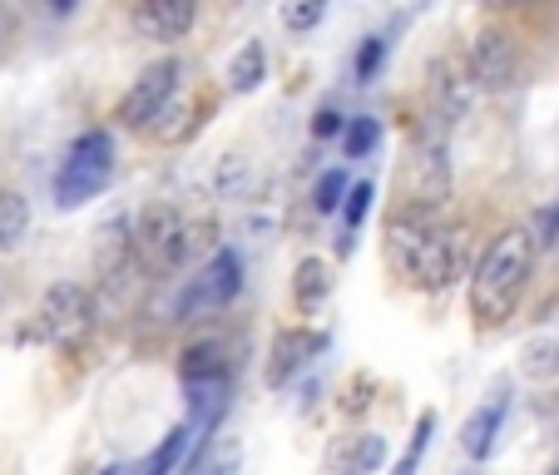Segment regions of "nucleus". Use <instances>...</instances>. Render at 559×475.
I'll return each instance as SVG.
<instances>
[{
    "label": "nucleus",
    "instance_id": "f257e3e1",
    "mask_svg": "<svg viewBox=\"0 0 559 475\" xmlns=\"http://www.w3.org/2000/svg\"><path fill=\"white\" fill-rule=\"evenodd\" d=\"M465 238L471 233L455 218H445L441 209H412V203H402L386 223L391 263L421 293H445L465 273Z\"/></svg>",
    "mask_w": 559,
    "mask_h": 475
},
{
    "label": "nucleus",
    "instance_id": "f03ea898",
    "mask_svg": "<svg viewBox=\"0 0 559 475\" xmlns=\"http://www.w3.org/2000/svg\"><path fill=\"white\" fill-rule=\"evenodd\" d=\"M535 233L530 228H506L490 238V248L480 253V263L471 268V312L480 328H500L510 322L530 287V273H535Z\"/></svg>",
    "mask_w": 559,
    "mask_h": 475
},
{
    "label": "nucleus",
    "instance_id": "7ed1b4c3",
    "mask_svg": "<svg viewBox=\"0 0 559 475\" xmlns=\"http://www.w3.org/2000/svg\"><path fill=\"white\" fill-rule=\"evenodd\" d=\"M209 233H213V223H193V218H183L179 209H169V203H154V209H144V218H139L134 253L144 258V268H154V273H179V268H189L193 258L213 244Z\"/></svg>",
    "mask_w": 559,
    "mask_h": 475
},
{
    "label": "nucleus",
    "instance_id": "20e7f679",
    "mask_svg": "<svg viewBox=\"0 0 559 475\" xmlns=\"http://www.w3.org/2000/svg\"><path fill=\"white\" fill-rule=\"evenodd\" d=\"M109 183H115V134L109 129H85L64 149L60 169H55V209H85Z\"/></svg>",
    "mask_w": 559,
    "mask_h": 475
},
{
    "label": "nucleus",
    "instance_id": "39448f33",
    "mask_svg": "<svg viewBox=\"0 0 559 475\" xmlns=\"http://www.w3.org/2000/svg\"><path fill=\"white\" fill-rule=\"evenodd\" d=\"M179 95H183V60L164 55V60H154V64H144V70H139V80L124 90V99H119L115 119L124 129H134V134H148V129H154V119L164 115V109H169Z\"/></svg>",
    "mask_w": 559,
    "mask_h": 475
},
{
    "label": "nucleus",
    "instance_id": "423d86ee",
    "mask_svg": "<svg viewBox=\"0 0 559 475\" xmlns=\"http://www.w3.org/2000/svg\"><path fill=\"white\" fill-rule=\"evenodd\" d=\"M238 293H243V258L233 253V248H213L203 273L189 277V287H183L179 302H174V322H199V317L228 307Z\"/></svg>",
    "mask_w": 559,
    "mask_h": 475
},
{
    "label": "nucleus",
    "instance_id": "0eeeda50",
    "mask_svg": "<svg viewBox=\"0 0 559 475\" xmlns=\"http://www.w3.org/2000/svg\"><path fill=\"white\" fill-rule=\"evenodd\" d=\"M90 317H95V293L85 283L64 277V283L45 287L40 307H35V332L50 347H74L90 332Z\"/></svg>",
    "mask_w": 559,
    "mask_h": 475
},
{
    "label": "nucleus",
    "instance_id": "6e6552de",
    "mask_svg": "<svg viewBox=\"0 0 559 475\" xmlns=\"http://www.w3.org/2000/svg\"><path fill=\"white\" fill-rule=\"evenodd\" d=\"M465 74H471L475 95H506L520 80V45L506 25H480L465 50Z\"/></svg>",
    "mask_w": 559,
    "mask_h": 475
},
{
    "label": "nucleus",
    "instance_id": "1a4fd4ad",
    "mask_svg": "<svg viewBox=\"0 0 559 475\" xmlns=\"http://www.w3.org/2000/svg\"><path fill=\"white\" fill-rule=\"evenodd\" d=\"M451 193V158H445V139L436 129H421L412 144V164H406V203L412 209H441Z\"/></svg>",
    "mask_w": 559,
    "mask_h": 475
},
{
    "label": "nucleus",
    "instance_id": "9d476101",
    "mask_svg": "<svg viewBox=\"0 0 559 475\" xmlns=\"http://www.w3.org/2000/svg\"><path fill=\"white\" fill-rule=\"evenodd\" d=\"M328 352V332L317 328H277L273 342H267V367H263V381L273 391L293 387L317 357Z\"/></svg>",
    "mask_w": 559,
    "mask_h": 475
},
{
    "label": "nucleus",
    "instance_id": "9b49d317",
    "mask_svg": "<svg viewBox=\"0 0 559 475\" xmlns=\"http://www.w3.org/2000/svg\"><path fill=\"white\" fill-rule=\"evenodd\" d=\"M129 21H134V31L144 35V40L174 45V40H183V35L193 31L199 5H193V0H139L134 11H129Z\"/></svg>",
    "mask_w": 559,
    "mask_h": 475
},
{
    "label": "nucleus",
    "instance_id": "f8f14e48",
    "mask_svg": "<svg viewBox=\"0 0 559 475\" xmlns=\"http://www.w3.org/2000/svg\"><path fill=\"white\" fill-rule=\"evenodd\" d=\"M386 465V436L377 431H357V436H337L328 451V471L332 475H377Z\"/></svg>",
    "mask_w": 559,
    "mask_h": 475
},
{
    "label": "nucleus",
    "instance_id": "ddd939ff",
    "mask_svg": "<svg viewBox=\"0 0 559 475\" xmlns=\"http://www.w3.org/2000/svg\"><path fill=\"white\" fill-rule=\"evenodd\" d=\"M506 416H510V396H506V391H496L486 406H475V412L465 416L461 451L471 455V461H486V455L496 451V436H500V426H506Z\"/></svg>",
    "mask_w": 559,
    "mask_h": 475
},
{
    "label": "nucleus",
    "instance_id": "4468645a",
    "mask_svg": "<svg viewBox=\"0 0 559 475\" xmlns=\"http://www.w3.org/2000/svg\"><path fill=\"white\" fill-rule=\"evenodd\" d=\"M431 95H436V109H441L445 124H455V119H465V109L475 105V85L471 74H465L461 60H441L431 70Z\"/></svg>",
    "mask_w": 559,
    "mask_h": 475
},
{
    "label": "nucleus",
    "instance_id": "2eb2a0df",
    "mask_svg": "<svg viewBox=\"0 0 559 475\" xmlns=\"http://www.w3.org/2000/svg\"><path fill=\"white\" fill-rule=\"evenodd\" d=\"M555 371H559V312H549L520 347V377L549 381Z\"/></svg>",
    "mask_w": 559,
    "mask_h": 475
},
{
    "label": "nucleus",
    "instance_id": "dca6fc26",
    "mask_svg": "<svg viewBox=\"0 0 559 475\" xmlns=\"http://www.w3.org/2000/svg\"><path fill=\"white\" fill-rule=\"evenodd\" d=\"M328 297H332V263L328 258H317V253H307L302 263L293 268V307H297V317H317Z\"/></svg>",
    "mask_w": 559,
    "mask_h": 475
},
{
    "label": "nucleus",
    "instance_id": "f3484780",
    "mask_svg": "<svg viewBox=\"0 0 559 475\" xmlns=\"http://www.w3.org/2000/svg\"><path fill=\"white\" fill-rule=\"evenodd\" d=\"M228 377V357H223V342L218 337H203L183 352L179 361V381L183 387H199V381H223Z\"/></svg>",
    "mask_w": 559,
    "mask_h": 475
},
{
    "label": "nucleus",
    "instance_id": "a211bd4d",
    "mask_svg": "<svg viewBox=\"0 0 559 475\" xmlns=\"http://www.w3.org/2000/svg\"><path fill=\"white\" fill-rule=\"evenodd\" d=\"M189 446H193V426H189V421L169 426V431H164V441H158L154 451L139 461V475H179V465H183V455H189Z\"/></svg>",
    "mask_w": 559,
    "mask_h": 475
},
{
    "label": "nucleus",
    "instance_id": "6ab92c4d",
    "mask_svg": "<svg viewBox=\"0 0 559 475\" xmlns=\"http://www.w3.org/2000/svg\"><path fill=\"white\" fill-rule=\"evenodd\" d=\"M31 233V199L21 189H0V253H15Z\"/></svg>",
    "mask_w": 559,
    "mask_h": 475
},
{
    "label": "nucleus",
    "instance_id": "aec40b11",
    "mask_svg": "<svg viewBox=\"0 0 559 475\" xmlns=\"http://www.w3.org/2000/svg\"><path fill=\"white\" fill-rule=\"evenodd\" d=\"M263 80H267V50H263V40H243V50L233 55V64H228V90H238V95H253Z\"/></svg>",
    "mask_w": 559,
    "mask_h": 475
},
{
    "label": "nucleus",
    "instance_id": "412c9836",
    "mask_svg": "<svg viewBox=\"0 0 559 475\" xmlns=\"http://www.w3.org/2000/svg\"><path fill=\"white\" fill-rule=\"evenodd\" d=\"M248 189H253L248 158L243 154H223L218 169H213V193H218V199H248Z\"/></svg>",
    "mask_w": 559,
    "mask_h": 475
},
{
    "label": "nucleus",
    "instance_id": "4be33fe9",
    "mask_svg": "<svg viewBox=\"0 0 559 475\" xmlns=\"http://www.w3.org/2000/svg\"><path fill=\"white\" fill-rule=\"evenodd\" d=\"M342 149H347V158H371L381 149V119L377 115L347 119V129H342Z\"/></svg>",
    "mask_w": 559,
    "mask_h": 475
},
{
    "label": "nucleus",
    "instance_id": "5701e85b",
    "mask_svg": "<svg viewBox=\"0 0 559 475\" xmlns=\"http://www.w3.org/2000/svg\"><path fill=\"white\" fill-rule=\"evenodd\" d=\"M431 436H436V412H421L416 416V431H412V441H406V455L396 465H391V475H416L421 471V461H426V446H431Z\"/></svg>",
    "mask_w": 559,
    "mask_h": 475
},
{
    "label": "nucleus",
    "instance_id": "b1692460",
    "mask_svg": "<svg viewBox=\"0 0 559 475\" xmlns=\"http://www.w3.org/2000/svg\"><path fill=\"white\" fill-rule=\"evenodd\" d=\"M381 64H386V40H381V35H361L357 55H352V80H357V85H371L381 74Z\"/></svg>",
    "mask_w": 559,
    "mask_h": 475
},
{
    "label": "nucleus",
    "instance_id": "393cba45",
    "mask_svg": "<svg viewBox=\"0 0 559 475\" xmlns=\"http://www.w3.org/2000/svg\"><path fill=\"white\" fill-rule=\"evenodd\" d=\"M347 189H352V174L347 169H322V179H317V189H312L317 213H342Z\"/></svg>",
    "mask_w": 559,
    "mask_h": 475
},
{
    "label": "nucleus",
    "instance_id": "a878e982",
    "mask_svg": "<svg viewBox=\"0 0 559 475\" xmlns=\"http://www.w3.org/2000/svg\"><path fill=\"white\" fill-rule=\"evenodd\" d=\"M277 21H283V31L307 35V31H317V25L328 21V0H297V5H283Z\"/></svg>",
    "mask_w": 559,
    "mask_h": 475
},
{
    "label": "nucleus",
    "instance_id": "bb28decb",
    "mask_svg": "<svg viewBox=\"0 0 559 475\" xmlns=\"http://www.w3.org/2000/svg\"><path fill=\"white\" fill-rule=\"evenodd\" d=\"M371 203H377V183H371V179H361V183H352V189H347V199H342V223H347V238L361 228V223H367Z\"/></svg>",
    "mask_w": 559,
    "mask_h": 475
},
{
    "label": "nucleus",
    "instance_id": "cd10ccee",
    "mask_svg": "<svg viewBox=\"0 0 559 475\" xmlns=\"http://www.w3.org/2000/svg\"><path fill=\"white\" fill-rule=\"evenodd\" d=\"M342 129H347L342 109H317L312 115V139H342Z\"/></svg>",
    "mask_w": 559,
    "mask_h": 475
},
{
    "label": "nucleus",
    "instance_id": "c85d7f7f",
    "mask_svg": "<svg viewBox=\"0 0 559 475\" xmlns=\"http://www.w3.org/2000/svg\"><path fill=\"white\" fill-rule=\"evenodd\" d=\"M530 233H535V248H555V244H559V203H555V209H549Z\"/></svg>",
    "mask_w": 559,
    "mask_h": 475
},
{
    "label": "nucleus",
    "instance_id": "c756f323",
    "mask_svg": "<svg viewBox=\"0 0 559 475\" xmlns=\"http://www.w3.org/2000/svg\"><path fill=\"white\" fill-rule=\"evenodd\" d=\"M233 471H238V451L218 455V461H213V465H199V471H193V475H233Z\"/></svg>",
    "mask_w": 559,
    "mask_h": 475
},
{
    "label": "nucleus",
    "instance_id": "7c9ffc66",
    "mask_svg": "<svg viewBox=\"0 0 559 475\" xmlns=\"http://www.w3.org/2000/svg\"><path fill=\"white\" fill-rule=\"evenodd\" d=\"M105 475H139V465H109Z\"/></svg>",
    "mask_w": 559,
    "mask_h": 475
},
{
    "label": "nucleus",
    "instance_id": "2f4dec72",
    "mask_svg": "<svg viewBox=\"0 0 559 475\" xmlns=\"http://www.w3.org/2000/svg\"><path fill=\"white\" fill-rule=\"evenodd\" d=\"M555 475H559V471H555Z\"/></svg>",
    "mask_w": 559,
    "mask_h": 475
}]
</instances>
